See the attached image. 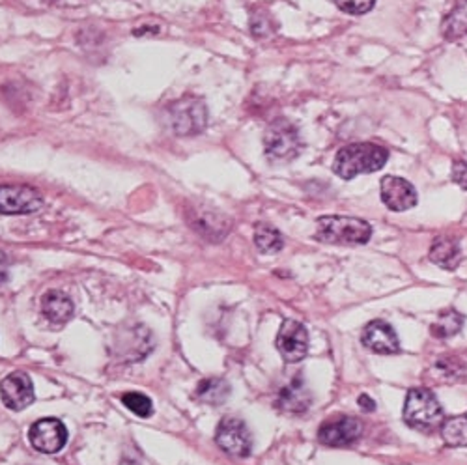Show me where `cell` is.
<instances>
[{
    "mask_svg": "<svg viewBox=\"0 0 467 465\" xmlns=\"http://www.w3.org/2000/svg\"><path fill=\"white\" fill-rule=\"evenodd\" d=\"M389 151L372 142H356L340 148L335 155L333 172L342 180H354L359 174L378 172L385 167Z\"/></svg>",
    "mask_w": 467,
    "mask_h": 465,
    "instance_id": "1",
    "label": "cell"
},
{
    "mask_svg": "<svg viewBox=\"0 0 467 465\" xmlns=\"http://www.w3.org/2000/svg\"><path fill=\"white\" fill-rule=\"evenodd\" d=\"M372 236V226L358 217L326 215L317 222V240L331 245H365Z\"/></svg>",
    "mask_w": 467,
    "mask_h": 465,
    "instance_id": "2",
    "label": "cell"
},
{
    "mask_svg": "<svg viewBox=\"0 0 467 465\" xmlns=\"http://www.w3.org/2000/svg\"><path fill=\"white\" fill-rule=\"evenodd\" d=\"M169 128L178 137L201 135L208 126V108L206 103L194 96H185L167 108Z\"/></svg>",
    "mask_w": 467,
    "mask_h": 465,
    "instance_id": "3",
    "label": "cell"
},
{
    "mask_svg": "<svg viewBox=\"0 0 467 465\" xmlns=\"http://www.w3.org/2000/svg\"><path fill=\"white\" fill-rule=\"evenodd\" d=\"M404 420L415 430H434L443 424V408L431 389H411L404 404Z\"/></svg>",
    "mask_w": 467,
    "mask_h": 465,
    "instance_id": "4",
    "label": "cell"
},
{
    "mask_svg": "<svg viewBox=\"0 0 467 465\" xmlns=\"http://www.w3.org/2000/svg\"><path fill=\"white\" fill-rule=\"evenodd\" d=\"M264 148L269 160L275 161H292L303 150L297 128L286 120L277 119L271 122L264 133Z\"/></svg>",
    "mask_w": 467,
    "mask_h": 465,
    "instance_id": "5",
    "label": "cell"
},
{
    "mask_svg": "<svg viewBox=\"0 0 467 465\" xmlns=\"http://www.w3.org/2000/svg\"><path fill=\"white\" fill-rule=\"evenodd\" d=\"M40 191L30 185H0V213L26 215L42 208Z\"/></svg>",
    "mask_w": 467,
    "mask_h": 465,
    "instance_id": "6",
    "label": "cell"
},
{
    "mask_svg": "<svg viewBox=\"0 0 467 465\" xmlns=\"http://www.w3.org/2000/svg\"><path fill=\"white\" fill-rule=\"evenodd\" d=\"M215 443L230 456L247 458L253 450V438L247 429V424L240 418H223L217 434Z\"/></svg>",
    "mask_w": 467,
    "mask_h": 465,
    "instance_id": "7",
    "label": "cell"
},
{
    "mask_svg": "<svg viewBox=\"0 0 467 465\" xmlns=\"http://www.w3.org/2000/svg\"><path fill=\"white\" fill-rule=\"evenodd\" d=\"M363 436V422L356 417L327 418L318 430V441L327 447H348Z\"/></svg>",
    "mask_w": 467,
    "mask_h": 465,
    "instance_id": "8",
    "label": "cell"
},
{
    "mask_svg": "<svg viewBox=\"0 0 467 465\" xmlns=\"http://www.w3.org/2000/svg\"><path fill=\"white\" fill-rule=\"evenodd\" d=\"M275 346L286 363H299L308 352V333L305 326L292 318L285 320L279 329Z\"/></svg>",
    "mask_w": 467,
    "mask_h": 465,
    "instance_id": "9",
    "label": "cell"
},
{
    "mask_svg": "<svg viewBox=\"0 0 467 465\" xmlns=\"http://www.w3.org/2000/svg\"><path fill=\"white\" fill-rule=\"evenodd\" d=\"M30 443L44 454H55L67 443V430L58 418H40L32 424Z\"/></svg>",
    "mask_w": 467,
    "mask_h": 465,
    "instance_id": "10",
    "label": "cell"
},
{
    "mask_svg": "<svg viewBox=\"0 0 467 465\" xmlns=\"http://www.w3.org/2000/svg\"><path fill=\"white\" fill-rule=\"evenodd\" d=\"M187 221L194 232H199L208 242H221L230 232L228 217L212 208H191L187 212Z\"/></svg>",
    "mask_w": 467,
    "mask_h": 465,
    "instance_id": "11",
    "label": "cell"
},
{
    "mask_svg": "<svg viewBox=\"0 0 467 465\" xmlns=\"http://www.w3.org/2000/svg\"><path fill=\"white\" fill-rule=\"evenodd\" d=\"M379 192L383 204L393 212H406L417 206L415 187L399 176H385L379 183Z\"/></svg>",
    "mask_w": 467,
    "mask_h": 465,
    "instance_id": "12",
    "label": "cell"
},
{
    "mask_svg": "<svg viewBox=\"0 0 467 465\" xmlns=\"http://www.w3.org/2000/svg\"><path fill=\"white\" fill-rule=\"evenodd\" d=\"M361 342L367 350L379 356H393L400 352V342L393 326H389L383 320L368 322L363 329Z\"/></svg>",
    "mask_w": 467,
    "mask_h": 465,
    "instance_id": "13",
    "label": "cell"
},
{
    "mask_svg": "<svg viewBox=\"0 0 467 465\" xmlns=\"http://www.w3.org/2000/svg\"><path fill=\"white\" fill-rule=\"evenodd\" d=\"M0 398L5 406L21 411L34 402V385L26 372H12L0 383Z\"/></svg>",
    "mask_w": 467,
    "mask_h": 465,
    "instance_id": "14",
    "label": "cell"
},
{
    "mask_svg": "<svg viewBox=\"0 0 467 465\" xmlns=\"http://www.w3.org/2000/svg\"><path fill=\"white\" fill-rule=\"evenodd\" d=\"M299 377L301 376L292 379L279 393L277 408L285 413H305L308 409L310 402H313V397H310L308 389Z\"/></svg>",
    "mask_w": 467,
    "mask_h": 465,
    "instance_id": "15",
    "label": "cell"
},
{
    "mask_svg": "<svg viewBox=\"0 0 467 465\" xmlns=\"http://www.w3.org/2000/svg\"><path fill=\"white\" fill-rule=\"evenodd\" d=\"M42 313L49 322L64 324L73 316V303L64 292L51 290L42 299Z\"/></svg>",
    "mask_w": 467,
    "mask_h": 465,
    "instance_id": "16",
    "label": "cell"
},
{
    "mask_svg": "<svg viewBox=\"0 0 467 465\" xmlns=\"http://www.w3.org/2000/svg\"><path fill=\"white\" fill-rule=\"evenodd\" d=\"M431 260L443 269H449V271L456 269L462 262V251H460L458 240L449 236L436 238L431 247Z\"/></svg>",
    "mask_w": 467,
    "mask_h": 465,
    "instance_id": "17",
    "label": "cell"
},
{
    "mask_svg": "<svg viewBox=\"0 0 467 465\" xmlns=\"http://www.w3.org/2000/svg\"><path fill=\"white\" fill-rule=\"evenodd\" d=\"M441 30L447 40H458L467 34V0H458L452 12L443 19Z\"/></svg>",
    "mask_w": 467,
    "mask_h": 465,
    "instance_id": "18",
    "label": "cell"
},
{
    "mask_svg": "<svg viewBox=\"0 0 467 465\" xmlns=\"http://www.w3.org/2000/svg\"><path fill=\"white\" fill-rule=\"evenodd\" d=\"M254 243H256L258 251L264 253V254H275V253H279L285 247V240H283L281 232L277 228H274V226L265 224V222L256 224Z\"/></svg>",
    "mask_w": 467,
    "mask_h": 465,
    "instance_id": "19",
    "label": "cell"
},
{
    "mask_svg": "<svg viewBox=\"0 0 467 465\" xmlns=\"http://www.w3.org/2000/svg\"><path fill=\"white\" fill-rule=\"evenodd\" d=\"M230 393V387L221 377H206L197 387V398L204 404H223Z\"/></svg>",
    "mask_w": 467,
    "mask_h": 465,
    "instance_id": "20",
    "label": "cell"
},
{
    "mask_svg": "<svg viewBox=\"0 0 467 465\" xmlns=\"http://www.w3.org/2000/svg\"><path fill=\"white\" fill-rule=\"evenodd\" d=\"M441 436L451 447H467V413L445 420L441 424Z\"/></svg>",
    "mask_w": 467,
    "mask_h": 465,
    "instance_id": "21",
    "label": "cell"
},
{
    "mask_svg": "<svg viewBox=\"0 0 467 465\" xmlns=\"http://www.w3.org/2000/svg\"><path fill=\"white\" fill-rule=\"evenodd\" d=\"M462 327H463V316L460 313H456L454 308H447L438 316V320L431 327V331L436 338H451V336L458 335Z\"/></svg>",
    "mask_w": 467,
    "mask_h": 465,
    "instance_id": "22",
    "label": "cell"
},
{
    "mask_svg": "<svg viewBox=\"0 0 467 465\" xmlns=\"http://www.w3.org/2000/svg\"><path fill=\"white\" fill-rule=\"evenodd\" d=\"M436 370L443 376V377H449L451 381H456L460 377L465 376L467 372V367L462 359L454 357V356H443L436 361Z\"/></svg>",
    "mask_w": 467,
    "mask_h": 465,
    "instance_id": "23",
    "label": "cell"
},
{
    "mask_svg": "<svg viewBox=\"0 0 467 465\" xmlns=\"http://www.w3.org/2000/svg\"><path fill=\"white\" fill-rule=\"evenodd\" d=\"M122 402L126 404V408L131 411V413H135V415H139V417H150L151 415V411H153V406H151V400L146 397V395H142V393H126L124 397H122Z\"/></svg>",
    "mask_w": 467,
    "mask_h": 465,
    "instance_id": "24",
    "label": "cell"
},
{
    "mask_svg": "<svg viewBox=\"0 0 467 465\" xmlns=\"http://www.w3.org/2000/svg\"><path fill=\"white\" fill-rule=\"evenodd\" d=\"M333 3L338 6V10H342L346 14L363 16L374 8L376 0H333Z\"/></svg>",
    "mask_w": 467,
    "mask_h": 465,
    "instance_id": "25",
    "label": "cell"
},
{
    "mask_svg": "<svg viewBox=\"0 0 467 465\" xmlns=\"http://www.w3.org/2000/svg\"><path fill=\"white\" fill-rule=\"evenodd\" d=\"M274 21H271L269 14L265 12H254L251 16V32L254 37H265L274 32Z\"/></svg>",
    "mask_w": 467,
    "mask_h": 465,
    "instance_id": "26",
    "label": "cell"
},
{
    "mask_svg": "<svg viewBox=\"0 0 467 465\" xmlns=\"http://www.w3.org/2000/svg\"><path fill=\"white\" fill-rule=\"evenodd\" d=\"M451 178L454 183H458L463 191H467V163L465 161H454Z\"/></svg>",
    "mask_w": 467,
    "mask_h": 465,
    "instance_id": "27",
    "label": "cell"
},
{
    "mask_svg": "<svg viewBox=\"0 0 467 465\" xmlns=\"http://www.w3.org/2000/svg\"><path fill=\"white\" fill-rule=\"evenodd\" d=\"M8 265H10L8 256L0 251V283L6 281V277H8Z\"/></svg>",
    "mask_w": 467,
    "mask_h": 465,
    "instance_id": "28",
    "label": "cell"
},
{
    "mask_svg": "<svg viewBox=\"0 0 467 465\" xmlns=\"http://www.w3.org/2000/svg\"><path fill=\"white\" fill-rule=\"evenodd\" d=\"M358 402H359V406H361V409H365V411H367V413H372V411H374V409H376V402H374V400H372V398H370V397H368V395H361V397H359V400H358Z\"/></svg>",
    "mask_w": 467,
    "mask_h": 465,
    "instance_id": "29",
    "label": "cell"
}]
</instances>
